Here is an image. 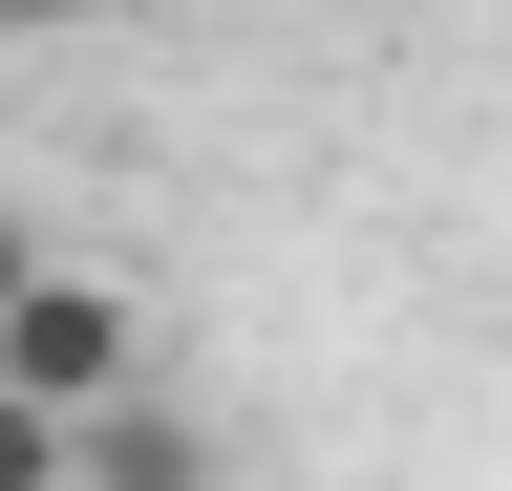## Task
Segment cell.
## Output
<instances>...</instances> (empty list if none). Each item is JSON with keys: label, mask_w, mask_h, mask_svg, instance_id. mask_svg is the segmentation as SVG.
Here are the masks:
<instances>
[{"label": "cell", "mask_w": 512, "mask_h": 491, "mask_svg": "<svg viewBox=\"0 0 512 491\" xmlns=\"http://www.w3.org/2000/svg\"><path fill=\"white\" fill-rule=\"evenodd\" d=\"M0 385H22V406H64V427H86V406H128V385H150V299H128V278H86V257H43L22 299H0Z\"/></svg>", "instance_id": "6da1fadb"}, {"label": "cell", "mask_w": 512, "mask_h": 491, "mask_svg": "<svg viewBox=\"0 0 512 491\" xmlns=\"http://www.w3.org/2000/svg\"><path fill=\"white\" fill-rule=\"evenodd\" d=\"M86 491H214V427L171 385H128V406H86Z\"/></svg>", "instance_id": "7a4b0ae2"}, {"label": "cell", "mask_w": 512, "mask_h": 491, "mask_svg": "<svg viewBox=\"0 0 512 491\" xmlns=\"http://www.w3.org/2000/svg\"><path fill=\"white\" fill-rule=\"evenodd\" d=\"M0 491H86V427L22 406V385H0Z\"/></svg>", "instance_id": "3957f363"}, {"label": "cell", "mask_w": 512, "mask_h": 491, "mask_svg": "<svg viewBox=\"0 0 512 491\" xmlns=\"http://www.w3.org/2000/svg\"><path fill=\"white\" fill-rule=\"evenodd\" d=\"M86 22H150V0H0V43H86Z\"/></svg>", "instance_id": "277c9868"}, {"label": "cell", "mask_w": 512, "mask_h": 491, "mask_svg": "<svg viewBox=\"0 0 512 491\" xmlns=\"http://www.w3.org/2000/svg\"><path fill=\"white\" fill-rule=\"evenodd\" d=\"M22 278H43V235H22V214H0V299H22Z\"/></svg>", "instance_id": "5b68a950"}]
</instances>
